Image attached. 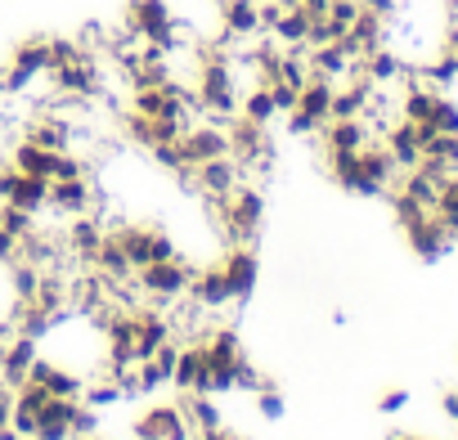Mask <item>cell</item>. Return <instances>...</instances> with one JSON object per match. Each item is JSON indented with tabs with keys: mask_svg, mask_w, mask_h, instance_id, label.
I'll return each instance as SVG.
<instances>
[{
	"mask_svg": "<svg viewBox=\"0 0 458 440\" xmlns=\"http://www.w3.org/2000/svg\"><path fill=\"white\" fill-rule=\"evenodd\" d=\"M216 216H220V225H225L229 239H234V243H248V239L261 230V220H266V198H261L257 184L239 180L234 193L216 202Z\"/></svg>",
	"mask_w": 458,
	"mask_h": 440,
	"instance_id": "1",
	"label": "cell"
},
{
	"mask_svg": "<svg viewBox=\"0 0 458 440\" xmlns=\"http://www.w3.org/2000/svg\"><path fill=\"white\" fill-rule=\"evenodd\" d=\"M113 239L122 243V252H126V261H131L135 270H144V266H153V261L180 257V252H175V239H171L166 230H157V225H117Z\"/></svg>",
	"mask_w": 458,
	"mask_h": 440,
	"instance_id": "2",
	"label": "cell"
},
{
	"mask_svg": "<svg viewBox=\"0 0 458 440\" xmlns=\"http://www.w3.org/2000/svg\"><path fill=\"white\" fill-rule=\"evenodd\" d=\"M135 275H140V279H135L140 292H148V297H157V301H180V297L189 292L198 266L184 261V257H171V261H153V266H144V270H135Z\"/></svg>",
	"mask_w": 458,
	"mask_h": 440,
	"instance_id": "3",
	"label": "cell"
},
{
	"mask_svg": "<svg viewBox=\"0 0 458 440\" xmlns=\"http://www.w3.org/2000/svg\"><path fill=\"white\" fill-rule=\"evenodd\" d=\"M180 148H184V162L198 166V162L225 157V153H229V135H225V126H216V122H193V126L180 135Z\"/></svg>",
	"mask_w": 458,
	"mask_h": 440,
	"instance_id": "4",
	"label": "cell"
},
{
	"mask_svg": "<svg viewBox=\"0 0 458 440\" xmlns=\"http://www.w3.org/2000/svg\"><path fill=\"white\" fill-rule=\"evenodd\" d=\"M243 175H239V162L234 157H211V162H198L193 166V189L202 193V198H229V193H234V184H239Z\"/></svg>",
	"mask_w": 458,
	"mask_h": 440,
	"instance_id": "5",
	"label": "cell"
},
{
	"mask_svg": "<svg viewBox=\"0 0 458 440\" xmlns=\"http://www.w3.org/2000/svg\"><path fill=\"white\" fill-rule=\"evenodd\" d=\"M404 234H409V248H413V257H418V261H427V266H431V261H445V257L454 252V243H458V239H454L445 225H440L436 216L418 220V225H409Z\"/></svg>",
	"mask_w": 458,
	"mask_h": 440,
	"instance_id": "6",
	"label": "cell"
},
{
	"mask_svg": "<svg viewBox=\"0 0 458 440\" xmlns=\"http://www.w3.org/2000/svg\"><path fill=\"white\" fill-rule=\"evenodd\" d=\"M382 144H386V153H391V162L400 166V171H413L418 162H422V140H418V126L413 122H391L386 131H382Z\"/></svg>",
	"mask_w": 458,
	"mask_h": 440,
	"instance_id": "7",
	"label": "cell"
},
{
	"mask_svg": "<svg viewBox=\"0 0 458 440\" xmlns=\"http://www.w3.org/2000/svg\"><path fill=\"white\" fill-rule=\"evenodd\" d=\"M99 243H104V220L90 216V211H86V216H72V225H68V234H64L68 257H77V261H95Z\"/></svg>",
	"mask_w": 458,
	"mask_h": 440,
	"instance_id": "8",
	"label": "cell"
},
{
	"mask_svg": "<svg viewBox=\"0 0 458 440\" xmlns=\"http://www.w3.org/2000/svg\"><path fill=\"white\" fill-rule=\"evenodd\" d=\"M225 283H229V297L234 301H248L252 297V288H257V275H261V266H257V257L248 252V248H234L225 257Z\"/></svg>",
	"mask_w": 458,
	"mask_h": 440,
	"instance_id": "9",
	"label": "cell"
},
{
	"mask_svg": "<svg viewBox=\"0 0 458 440\" xmlns=\"http://www.w3.org/2000/svg\"><path fill=\"white\" fill-rule=\"evenodd\" d=\"M319 135H324V148H328V153H360L364 144H373V140H377V135L369 131V122H364V117L328 122Z\"/></svg>",
	"mask_w": 458,
	"mask_h": 440,
	"instance_id": "10",
	"label": "cell"
},
{
	"mask_svg": "<svg viewBox=\"0 0 458 440\" xmlns=\"http://www.w3.org/2000/svg\"><path fill=\"white\" fill-rule=\"evenodd\" d=\"M95 202V189L86 184V175H72V180H50V198L46 207L64 211V216H86Z\"/></svg>",
	"mask_w": 458,
	"mask_h": 440,
	"instance_id": "11",
	"label": "cell"
},
{
	"mask_svg": "<svg viewBox=\"0 0 458 440\" xmlns=\"http://www.w3.org/2000/svg\"><path fill=\"white\" fill-rule=\"evenodd\" d=\"M180 422H189L180 404H153L148 413H140V418L131 422V436H135V440H166Z\"/></svg>",
	"mask_w": 458,
	"mask_h": 440,
	"instance_id": "12",
	"label": "cell"
},
{
	"mask_svg": "<svg viewBox=\"0 0 458 440\" xmlns=\"http://www.w3.org/2000/svg\"><path fill=\"white\" fill-rule=\"evenodd\" d=\"M333 81H324V77H310L301 90H297V108L293 113H301V117H310L319 131L328 126V108H333Z\"/></svg>",
	"mask_w": 458,
	"mask_h": 440,
	"instance_id": "13",
	"label": "cell"
},
{
	"mask_svg": "<svg viewBox=\"0 0 458 440\" xmlns=\"http://www.w3.org/2000/svg\"><path fill=\"white\" fill-rule=\"evenodd\" d=\"M189 297H193L202 310H220V306L234 301V297H229V283H225V270H220V266H216V270H198L193 283H189Z\"/></svg>",
	"mask_w": 458,
	"mask_h": 440,
	"instance_id": "14",
	"label": "cell"
},
{
	"mask_svg": "<svg viewBox=\"0 0 458 440\" xmlns=\"http://www.w3.org/2000/svg\"><path fill=\"white\" fill-rule=\"evenodd\" d=\"M198 351H202L207 368H220V364H234V360L243 355V342H239L234 328H211V333L198 342Z\"/></svg>",
	"mask_w": 458,
	"mask_h": 440,
	"instance_id": "15",
	"label": "cell"
},
{
	"mask_svg": "<svg viewBox=\"0 0 458 440\" xmlns=\"http://www.w3.org/2000/svg\"><path fill=\"white\" fill-rule=\"evenodd\" d=\"M99 275H104V283H122V279H135V266L126 261V252H122V243L113 239V234H104V243H99V252H95V261H90Z\"/></svg>",
	"mask_w": 458,
	"mask_h": 440,
	"instance_id": "16",
	"label": "cell"
},
{
	"mask_svg": "<svg viewBox=\"0 0 458 440\" xmlns=\"http://www.w3.org/2000/svg\"><path fill=\"white\" fill-rule=\"evenodd\" d=\"M46 198H50V180H41V175H23V171H19V175H14V189H10L5 202L19 207V211H32V216H37V211L46 207Z\"/></svg>",
	"mask_w": 458,
	"mask_h": 440,
	"instance_id": "17",
	"label": "cell"
},
{
	"mask_svg": "<svg viewBox=\"0 0 458 440\" xmlns=\"http://www.w3.org/2000/svg\"><path fill=\"white\" fill-rule=\"evenodd\" d=\"M270 37H275L284 50H301L306 37H310V14H306V10H284Z\"/></svg>",
	"mask_w": 458,
	"mask_h": 440,
	"instance_id": "18",
	"label": "cell"
},
{
	"mask_svg": "<svg viewBox=\"0 0 458 440\" xmlns=\"http://www.w3.org/2000/svg\"><path fill=\"white\" fill-rule=\"evenodd\" d=\"M180 409H184V418H189V427H193L198 436H202V431H216V427L225 422L220 404H216L211 395H198V391H193V395H189V400H184Z\"/></svg>",
	"mask_w": 458,
	"mask_h": 440,
	"instance_id": "19",
	"label": "cell"
},
{
	"mask_svg": "<svg viewBox=\"0 0 458 440\" xmlns=\"http://www.w3.org/2000/svg\"><path fill=\"white\" fill-rule=\"evenodd\" d=\"M202 373H207V360H202V351H198V346H180V355H175V368H171V382H175L180 391H193Z\"/></svg>",
	"mask_w": 458,
	"mask_h": 440,
	"instance_id": "20",
	"label": "cell"
},
{
	"mask_svg": "<svg viewBox=\"0 0 458 440\" xmlns=\"http://www.w3.org/2000/svg\"><path fill=\"white\" fill-rule=\"evenodd\" d=\"M55 400H81V391H86V382H81V373H72V368H59V364H50V373H46V382H41Z\"/></svg>",
	"mask_w": 458,
	"mask_h": 440,
	"instance_id": "21",
	"label": "cell"
},
{
	"mask_svg": "<svg viewBox=\"0 0 458 440\" xmlns=\"http://www.w3.org/2000/svg\"><path fill=\"white\" fill-rule=\"evenodd\" d=\"M37 288H41V270L28 266V261H14V270H10V297L14 301H32Z\"/></svg>",
	"mask_w": 458,
	"mask_h": 440,
	"instance_id": "22",
	"label": "cell"
},
{
	"mask_svg": "<svg viewBox=\"0 0 458 440\" xmlns=\"http://www.w3.org/2000/svg\"><path fill=\"white\" fill-rule=\"evenodd\" d=\"M422 126H431L436 135H454V131H458V104L440 90V95H436V108H431V117H427Z\"/></svg>",
	"mask_w": 458,
	"mask_h": 440,
	"instance_id": "23",
	"label": "cell"
},
{
	"mask_svg": "<svg viewBox=\"0 0 458 440\" xmlns=\"http://www.w3.org/2000/svg\"><path fill=\"white\" fill-rule=\"evenodd\" d=\"M0 230H10L14 239H28V234H37V216L5 202V207H0Z\"/></svg>",
	"mask_w": 458,
	"mask_h": 440,
	"instance_id": "24",
	"label": "cell"
},
{
	"mask_svg": "<svg viewBox=\"0 0 458 440\" xmlns=\"http://www.w3.org/2000/svg\"><path fill=\"white\" fill-rule=\"evenodd\" d=\"M261 386H275V382H270L248 355H239V360H234V391H261Z\"/></svg>",
	"mask_w": 458,
	"mask_h": 440,
	"instance_id": "25",
	"label": "cell"
},
{
	"mask_svg": "<svg viewBox=\"0 0 458 440\" xmlns=\"http://www.w3.org/2000/svg\"><path fill=\"white\" fill-rule=\"evenodd\" d=\"M135 382H140V395H153V391H162L171 382V373L162 364H153V360H140L135 364Z\"/></svg>",
	"mask_w": 458,
	"mask_h": 440,
	"instance_id": "26",
	"label": "cell"
},
{
	"mask_svg": "<svg viewBox=\"0 0 458 440\" xmlns=\"http://www.w3.org/2000/svg\"><path fill=\"white\" fill-rule=\"evenodd\" d=\"M81 395H86V404H90V409H108V404H117V400H122V386H117L113 377H104V382L86 386Z\"/></svg>",
	"mask_w": 458,
	"mask_h": 440,
	"instance_id": "27",
	"label": "cell"
},
{
	"mask_svg": "<svg viewBox=\"0 0 458 440\" xmlns=\"http://www.w3.org/2000/svg\"><path fill=\"white\" fill-rule=\"evenodd\" d=\"M37 418H41V409H32V404H23V400H14V413H10V427L23 436V440H37Z\"/></svg>",
	"mask_w": 458,
	"mask_h": 440,
	"instance_id": "28",
	"label": "cell"
},
{
	"mask_svg": "<svg viewBox=\"0 0 458 440\" xmlns=\"http://www.w3.org/2000/svg\"><path fill=\"white\" fill-rule=\"evenodd\" d=\"M257 395H261V400H257V409H261V418H270V422H279V418L288 413V400H284V391H279V386H261Z\"/></svg>",
	"mask_w": 458,
	"mask_h": 440,
	"instance_id": "29",
	"label": "cell"
},
{
	"mask_svg": "<svg viewBox=\"0 0 458 440\" xmlns=\"http://www.w3.org/2000/svg\"><path fill=\"white\" fill-rule=\"evenodd\" d=\"M90 436H99V409L81 404L77 418H72V440H90Z\"/></svg>",
	"mask_w": 458,
	"mask_h": 440,
	"instance_id": "30",
	"label": "cell"
},
{
	"mask_svg": "<svg viewBox=\"0 0 458 440\" xmlns=\"http://www.w3.org/2000/svg\"><path fill=\"white\" fill-rule=\"evenodd\" d=\"M324 19H333V23H337V28L346 32V28H351V23L360 19V0H333Z\"/></svg>",
	"mask_w": 458,
	"mask_h": 440,
	"instance_id": "31",
	"label": "cell"
},
{
	"mask_svg": "<svg viewBox=\"0 0 458 440\" xmlns=\"http://www.w3.org/2000/svg\"><path fill=\"white\" fill-rule=\"evenodd\" d=\"M404 404H409V391L400 386V391H386V395L377 400V413H400Z\"/></svg>",
	"mask_w": 458,
	"mask_h": 440,
	"instance_id": "32",
	"label": "cell"
},
{
	"mask_svg": "<svg viewBox=\"0 0 458 440\" xmlns=\"http://www.w3.org/2000/svg\"><path fill=\"white\" fill-rule=\"evenodd\" d=\"M440 409H445V413H449V418L458 422V391H449V395L440 400Z\"/></svg>",
	"mask_w": 458,
	"mask_h": 440,
	"instance_id": "33",
	"label": "cell"
},
{
	"mask_svg": "<svg viewBox=\"0 0 458 440\" xmlns=\"http://www.w3.org/2000/svg\"><path fill=\"white\" fill-rule=\"evenodd\" d=\"M10 413H14V395L0 400V427H10Z\"/></svg>",
	"mask_w": 458,
	"mask_h": 440,
	"instance_id": "34",
	"label": "cell"
},
{
	"mask_svg": "<svg viewBox=\"0 0 458 440\" xmlns=\"http://www.w3.org/2000/svg\"><path fill=\"white\" fill-rule=\"evenodd\" d=\"M198 440H239V436H229V431H225V427H216V431H202V436H198Z\"/></svg>",
	"mask_w": 458,
	"mask_h": 440,
	"instance_id": "35",
	"label": "cell"
},
{
	"mask_svg": "<svg viewBox=\"0 0 458 440\" xmlns=\"http://www.w3.org/2000/svg\"><path fill=\"white\" fill-rule=\"evenodd\" d=\"M0 440H23V436H19L14 427H0Z\"/></svg>",
	"mask_w": 458,
	"mask_h": 440,
	"instance_id": "36",
	"label": "cell"
},
{
	"mask_svg": "<svg viewBox=\"0 0 458 440\" xmlns=\"http://www.w3.org/2000/svg\"><path fill=\"white\" fill-rule=\"evenodd\" d=\"M14 395V386H5V382H0V400H10Z\"/></svg>",
	"mask_w": 458,
	"mask_h": 440,
	"instance_id": "37",
	"label": "cell"
},
{
	"mask_svg": "<svg viewBox=\"0 0 458 440\" xmlns=\"http://www.w3.org/2000/svg\"><path fill=\"white\" fill-rule=\"evenodd\" d=\"M395 440H422V436H395Z\"/></svg>",
	"mask_w": 458,
	"mask_h": 440,
	"instance_id": "38",
	"label": "cell"
},
{
	"mask_svg": "<svg viewBox=\"0 0 458 440\" xmlns=\"http://www.w3.org/2000/svg\"><path fill=\"white\" fill-rule=\"evenodd\" d=\"M90 440H104V436H90Z\"/></svg>",
	"mask_w": 458,
	"mask_h": 440,
	"instance_id": "39",
	"label": "cell"
}]
</instances>
